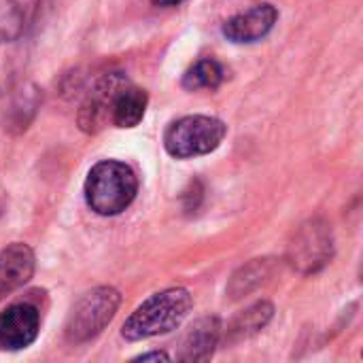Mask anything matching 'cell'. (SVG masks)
I'll return each mask as SVG.
<instances>
[{"label":"cell","mask_w":363,"mask_h":363,"mask_svg":"<svg viewBox=\"0 0 363 363\" xmlns=\"http://www.w3.org/2000/svg\"><path fill=\"white\" fill-rule=\"evenodd\" d=\"M83 191L87 206L96 215L115 217L134 202L138 194V177L128 164L104 160L87 172Z\"/></svg>","instance_id":"2"},{"label":"cell","mask_w":363,"mask_h":363,"mask_svg":"<svg viewBox=\"0 0 363 363\" xmlns=\"http://www.w3.org/2000/svg\"><path fill=\"white\" fill-rule=\"evenodd\" d=\"M121 304V296L115 287H96L81 296V300L72 306L66 321V340L72 345H83L94 340L102 330L113 321L117 308Z\"/></svg>","instance_id":"4"},{"label":"cell","mask_w":363,"mask_h":363,"mask_svg":"<svg viewBox=\"0 0 363 363\" xmlns=\"http://www.w3.org/2000/svg\"><path fill=\"white\" fill-rule=\"evenodd\" d=\"M151 2L157 4V6H177V4H181L185 0H151Z\"/></svg>","instance_id":"18"},{"label":"cell","mask_w":363,"mask_h":363,"mask_svg":"<svg viewBox=\"0 0 363 363\" xmlns=\"http://www.w3.org/2000/svg\"><path fill=\"white\" fill-rule=\"evenodd\" d=\"M34 266V251L23 242H13L0 251V302L32 279Z\"/></svg>","instance_id":"9"},{"label":"cell","mask_w":363,"mask_h":363,"mask_svg":"<svg viewBox=\"0 0 363 363\" xmlns=\"http://www.w3.org/2000/svg\"><path fill=\"white\" fill-rule=\"evenodd\" d=\"M125 83L128 79L121 72H108L96 81V85L89 89V94L85 96L79 108V128L83 132L96 134L111 121V108L115 96Z\"/></svg>","instance_id":"6"},{"label":"cell","mask_w":363,"mask_h":363,"mask_svg":"<svg viewBox=\"0 0 363 363\" xmlns=\"http://www.w3.org/2000/svg\"><path fill=\"white\" fill-rule=\"evenodd\" d=\"M334 257V232L323 219H308L294 234L287 262L302 274H315L323 270Z\"/></svg>","instance_id":"5"},{"label":"cell","mask_w":363,"mask_h":363,"mask_svg":"<svg viewBox=\"0 0 363 363\" xmlns=\"http://www.w3.org/2000/svg\"><path fill=\"white\" fill-rule=\"evenodd\" d=\"M134 362H170V357L162 351H153V353H143L134 357Z\"/></svg>","instance_id":"17"},{"label":"cell","mask_w":363,"mask_h":363,"mask_svg":"<svg viewBox=\"0 0 363 363\" xmlns=\"http://www.w3.org/2000/svg\"><path fill=\"white\" fill-rule=\"evenodd\" d=\"M277 19H279L277 6H272L270 2H262V4L251 6L245 13L230 17L223 23L221 32L230 43H236V45L255 43V40H262L274 28Z\"/></svg>","instance_id":"8"},{"label":"cell","mask_w":363,"mask_h":363,"mask_svg":"<svg viewBox=\"0 0 363 363\" xmlns=\"http://www.w3.org/2000/svg\"><path fill=\"white\" fill-rule=\"evenodd\" d=\"M147 104H149L147 91L125 83L115 96L111 108V123L117 128H136L147 113Z\"/></svg>","instance_id":"11"},{"label":"cell","mask_w":363,"mask_h":363,"mask_svg":"<svg viewBox=\"0 0 363 363\" xmlns=\"http://www.w3.org/2000/svg\"><path fill=\"white\" fill-rule=\"evenodd\" d=\"M221 323L217 317H204L196 321L181 342L179 362H208L219 345Z\"/></svg>","instance_id":"10"},{"label":"cell","mask_w":363,"mask_h":363,"mask_svg":"<svg viewBox=\"0 0 363 363\" xmlns=\"http://www.w3.org/2000/svg\"><path fill=\"white\" fill-rule=\"evenodd\" d=\"M36 104H38V96H36L34 87L15 91L6 106V121H4V123H9L6 128L15 125L17 130H26L28 121L32 119V115L36 111Z\"/></svg>","instance_id":"15"},{"label":"cell","mask_w":363,"mask_h":363,"mask_svg":"<svg viewBox=\"0 0 363 363\" xmlns=\"http://www.w3.org/2000/svg\"><path fill=\"white\" fill-rule=\"evenodd\" d=\"M274 270V262L272 259H253L251 264L242 266L230 281L228 285V296L232 300H240L245 296H249L251 291H255L257 287H262Z\"/></svg>","instance_id":"13"},{"label":"cell","mask_w":363,"mask_h":363,"mask_svg":"<svg viewBox=\"0 0 363 363\" xmlns=\"http://www.w3.org/2000/svg\"><path fill=\"white\" fill-rule=\"evenodd\" d=\"M21 11L15 0H0V38L13 40L21 32Z\"/></svg>","instance_id":"16"},{"label":"cell","mask_w":363,"mask_h":363,"mask_svg":"<svg viewBox=\"0 0 363 363\" xmlns=\"http://www.w3.org/2000/svg\"><path fill=\"white\" fill-rule=\"evenodd\" d=\"M194 308V298L183 287H170L149 296L123 323L121 336L130 342L149 340L177 330Z\"/></svg>","instance_id":"1"},{"label":"cell","mask_w":363,"mask_h":363,"mask_svg":"<svg viewBox=\"0 0 363 363\" xmlns=\"http://www.w3.org/2000/svg\"><path fill=\"white\" fill-rule=\"evenodd\" d=\"M228 125L217 117L187 115L172 121L164 132V147L177 160L213 153L225 138Z\"/></svg>","instance_id":"3"},{"label":"cell","mask_w":363,"mask_h":363,"mask_svg":"<svg viewBox=\"0 0 363 363\" xmlns=\"http://www.w3.org/2000/svg\"><path fill=\"white\" fill-rule=\"evenodd\" d=\"M223 79H225V68L217 60L204 57L185 70L181 83L187 91H198V89H217L223 83Z\"/></svg>","instance_id":"14"},{"label":"cell","mask_w":363,"mask_h":363,"mask_svg":"<svg viewBox=\"0 0 363 363\" xmlns=\"http://www.w3.org/2000/svg\"><path fill=\"white\" fill-rule=\"evenodd\" d=\"M40 332L38 308L30 302H17L0 313V349L21 351L30 347Z\"/></svg>","instance_id":"7"},{"label":"cell","mask_w":363,"mask_h":363,"mask_svg":"<svg viewBox=\"0 0 363 363\" xmlns=\"http://www.w3.org/2000/svg\"><path fill=\"white\" fill-rule=\"evenodd\" d=\"M272 317H274V306L270 302L266 300L255 302L253 306L245 308L238 317H234V321L228 328V342H240L255 336L272 321Z\"/></svg>","instance_id":"12"}]
</instances>
